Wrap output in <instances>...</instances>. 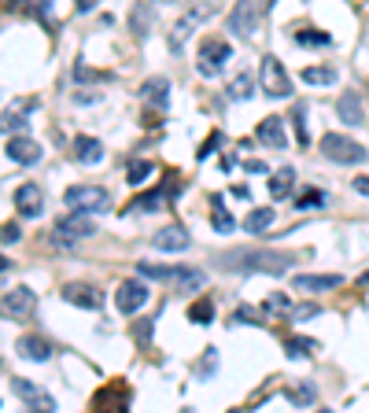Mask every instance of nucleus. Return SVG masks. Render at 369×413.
<instances>
[{
  "label": "nucleus",
  "instance_id": "obj_48",
  "mask_svg": "<svg viewBox=\"0 0 369 413\" xmlns=\"http://www.w3.org/2000/svg\"><path fill=\"white\" fill-rule=\"evenodd\" d=\"M248 173H270V166L263 159H248Z\"/></svg>",
  "mask_w": 369,
  "mask_h": 413
},
{
  "label": "nucleus",
  "instance_id": "obj_17",
  "mask_svg": "<svg viewBox=\"0 0 369 413\" xmlns=\"http://www.w3.org/2000/svg\"><path fill=\"white\" fill-rule=\"evenodd\" d=\"M188 244H192V236L181 225H166L151 236V248L156 251H188Z\"/></svg>",
  "mask_w": 369,
  "mask_h": 413
},
{
  "label": "nucleus",
  "instance_id": "obj_2",
  "mask_svg": "<svg viewBox=\"0 0 369 413\" xmlns=\"http://www.w3.org/2000/svg\"><path fill=\"white\" fill-rule=\"evenodd\" d=\"M63 203L71 210H81V214H103L111 207V195H107V188H100V185H74V188H67Z\"/></svg>",
  "mask_w": 369,
  "mask_h": 413
},
{
  "label": "nucleus",
  "instance_id": "obj_44",
  "mask_svg": "<svg viewBox=\"0 0 369 413\" xmlns=\"http://www.w3.org/2000/svg\"><path fill=\"white\" fill-rule=\"evenodd\" d=\"M30 8H34L37 19H45V23L52 19V0H30Z\"/></svg>",
  "mask_w": 369,
  "mask_h": 413
},
{
  "label": "nucleus",
  "instance_id": "obj_9",
  "mask_svg": "<svg viewBox=\"0 0 369 413\" xmlns=\"http://www.w3.org/2000/svg\"><path fill=\"white\" fill-rule=\"evenodd\" d=\"M258 19H263V0H236V8L229 15V30L236 37H251L258 30Z\"/></svg>",
  "mask_w": 369,
  "mask_h": 413
},
{
  "label": "nucleus",
  "instance_id": "obj_36",
  "mask_svg": "<svg viewBox=\"0 0 369 413\" xmlns=\"http://www.w3.org/2000/svg\"><path fill=\"white\" fill-rule=\"evenodd\" d=\"M214 369H218V351H214V347H207L203 358H200V365H196V377H200V380H211Z\"/></svg>",
  "mask_w": 369,
  "mask_h": 413
},
{
  "label": "nucleus",
  "instance_id": "obj_32",
  "mask_svg": "<svg viewBox=\"0 0 369 413\" xmlns=\"http://www.w3.org/2000/svg\"><path fill=\"white\" fill-rule=\"evenodd\" d=\"M188 321H192V325H211V321H214V302H211V299H196V302L188 307Z\"/></svg>",
  "mask_w": 369,
  "mask_h": 413
},
{
  "label": "nucleus",
  "instance_id": "obj_3",
  "mask_svg": "<svg viewBox=\"0 0 369 413\" xmlns=\"http://www.w3.org/2000/svg\"><path fill=\"white\" fill-rule=\"evenodd\" d=\"M229 59H233V45H229V41L207 37L203 45H200V52H196V71H200L203 78H214V74L226 71Z\"/></svg>",
  "mask_w": 369,
  "mask_h": 413
},
{
  "label": "nucleus",
  "instance_id": "obj_19",
  "mask_svg": "<svg viewBox=\"0 0 369 413\" xmlns=\"http://www.w3.org/2000/svg\"><path fill=\"white\" fill-rule=\"evenodd\" d=\"M141 100L148 107H156V111H166V103H170V81L166 78H151L141 85Z\"/></svg>",
  "mask_w": 369,
  "mask_h": 413
},
{
  "label": "nucleus",
  "instance_id": "obj_53",
  "mask_svg": "<svg viewBox=\"0 0 369 413\" xmlns=\"http://www.w3.org/2000/svg\"><path fill=\"white\" fill-rule=\"evenodd\" d=\"M8 266H11V262H8V258H4V255H0V273H4Z\"/></svg>",
  "mask_w": 369,
  "mask_h": 413
},
{
  "label": "nucleus",
  "instance_id": "obj_15",
  "mask_svg": "<svg viewBox=\"0 0 369 413\" xmlns=\"http://www.w3.org/2000/svg\"><path fill=\"white\" fill-rule=\"evenodd\" d=\"M96 409H129V387L122 380H111L107 387L96 391V399H93Z\"/></svg>",
  "mask_w": 369,
  "mask_h": 413
},
{
  "label": "nucleus",
  "instance_id": "obj_34",
  "mask_svg": "<svg viewBox=\"0 0 369 413\" xmlns=\"http://www.w3.org/2000/svg\"><path fill=\"white\" fill-rule=\"evenodd\" d=\"M299 78L307 85H336V71L333 67H307Z\"/></svg>",
  "mask_w": 369,
  "mask_h": 413
},
{
  "label": "nucleus",
  "instance_id": "obj_20",
  "mask_svg": "<svg viewBox=\"0 0 369 413\" xmlns=\"http://www.w3.org/2000/svg\"><path fill=\"white\" fill-rule=\"evenodd\" d=\"M15 351L23 355L26 362H49L52 358V343L45 336H23V340L15 343Z\"/></svg>",
  "mask_w": 369,
  "mask_h": 413
},
{
  "label": "nucleus",
  "instance_id": "obj_22",
  "mask_svg": "<svg viewBox=\"0 0 369 413\" xmlns=\"http://www.w3.org/2000/svg\"><path fill=\"white\" fill-rule=\"evenodd\" d=\"M71 155H74L78 163H85V166H93V163H100V159H103V144H100L96 137H74Z\"/></svg>",
  "mask_w": 369,
  "mask_h": 413
},
{
  "label": "nucleus",
  "instance_id": "obj_35",
  "mask_svg": "<svg viewBox=\"0 0 369 413\" xmlns=\"http://www.w3.org/2000/svg\"><path fill=\"white\" fill-rule=\"evenodd\" d=\"M151 170H156V166H151V159H137V163H129L126 181H129V185H144V181L151 178Z\"/></svg>",
  "mask_w": 369,
  "mask_h": 413
},
{
  "label": "nucleus",
  "instance_id": "obj_39",
  "mask_svg": "<svg viewBox=\"0 0 369 413\" xmlns=\"http://www.w3.org/2000/svg\"><path fill=\"white\" fill-rule=\"evenodd\" d=\"M292 118H295V129H299V144H303V148H310V129H307V111H303V107H295V111H292Z\"/></svg>",
  "mask_w": 369,
  "mask_h": 413
},
{
  "label": "nucleus",
  "instance_id": "obj_52",
  "mask_svg": "<svg viewBox=\"0 0 369 413\" xmlns=\"http://www.w3.org/2000/svg\"><path fill=\"white\" fill-rule=\"evenodd\" d=\"M358 285H362V288H369V270H365V273L358 277Z\"/></svg>",
  "mask_w": 369,
  "mask_h": 413
},
{
  "label": "nucleus",
  "instance_id": "obj_4",
  "mask_svg": "<svg viewBox=\"0 0 369 413\" xmlns=\"http://www.w3.org/2000/svg\"><path fill=\"white\" fill-rule=\"evenodd\" d=\"M141 270V277H156V280H170L178 292H192V288H203V270H188V266H181V270H166V266H156V262H141L137 266Z\"/></svg>",
  "mask_w": 369,
  "mask_h": 413
},
{
  "label": "nucleus",
  "instance_id": "obj_26",
  "mask_svg": "<svg viewBox=\"0 0 369 413\" xmlns=\"http://www.w3.org/2000/svg\"><path fill=\"white\" fill-rule=\"evenodd\" d=\"M273 218H277V214H273V207H255L251 214H248V218H244V229L248 233H266L270 225H273Z\"/></svg>",
  "mask_w": 369,
  "mask_h": 413
},
{
  "label": "nucleus",
  "instance_id": "obj_12",
  "mask_svg": "<svg viewBox=\"0 0 369 413\" xmlns=\"http://www.w3.org/2000/svg\"><path fill=\"white\" fill-rule=\"evenodd\" d=\"M15 210L23 214V218H41V214H45V192L37 185H19L15 188Z\"/></svg>",
  "mask_w": 369,
  "mask_h": 413
},
{
  "label": "nucleus",
  "instance_id": "obj_29",
  "mask_svg": "<svg viewBox=\"0 0 369 413\" xmlns=\"http://www.w3.org/2000/svg\"><path fill=\"white\" fill-rule=\"evenodd\" d=\"M163 200H170V192H163V188H156V192H144V195H137V200L126 207V214H133V210H137V214H148V210H156Z\"/></svg>",
  "mask_w": 369,
  "mask_h": 413
},
{
  "label": "nucleus",
  "instance_id": "obj_47",
  "mask_svg": "<svg viewBox=\"0 0 369 413\" xmlns=\"http://www.w3.org/2000/svg\"><path fill=\"white\" fill-rule=\"evenodd\" d=\"M318 314H321V307H314V302H303L295 310V317H318Z\"/></svg>",
  "mask_w": 369,
  "mask_h": 413
},
{
  "label": "nucleus",
  "instance_id": "obj_1",
  "mask_svg": "<svg viewBox=\"0 0 369 413\" xmlns=\"http://www.w3.org/2000/svg\"><path fill=\"white\" fill-rule=\"evenodd\" d=\"M222 266L233 273H273V277H280L288 270V255L263 251V248H233L222 255Z\"/></svg>",
  "mask_w": 369,
  "mask_h": 413
},
{
  "label": "nucleus",
  "instance_id": "obj_8",
  "mask_svg": "<svg viewBox=\"0 0 369 413\" xmlns=\"http://www.w3.org/2000/svg\"><path fill=\"white\" fill-rule=\"evenodd\" d=\"M34 310H37V295L26 285L11 288L4 299H0V317H8V321H26Z\"/></svg>",
  "mask_w": 369,
  "mask_h": 413
},
{
  "label": "nucleus",
  "instance_id": "obj_16",
  "mask_svg": "<svg viewBox=\"0 0 369 413\" xmlns=\"http://www.w3.org/2000/svg\"><path fill=\"white\" fill-rule=\"evenodd\" d=\"M8 159L19 163V166H34V163L41 159V144L30 141V137H23V133H15V137L8 141Z\"/></svg>",
  "mask_w": 369,
  "mask_h": 413
},
{
  "label": "nucleus",
  "instance_id": "obj_10",
  "mask_svg": "<svg viewBox=\"0 0 369 413\" xmlns=\"http://www.w3.org/2000/svg\"><path fill=\"white\" fill-rule=\"evenodd\" d=\"M211 11H214L211 4H196L192 11H185V15L178 19V23H173V30H170V49H173V52H181V49H185V37H188L192 30H196Z\"/></svg>",
  "mask_w": 369,
  "mask_h": 413
},
{
  "label": "nucleus",
  "instance_id": "obj_46",
  "mask_svg": "<svg viewBox=\"0 0 369 413\" xmlns=\"http://www.w3.org/2000/svg\"><path fill=\"white\" fill-rule=\"evenodd\" d=\"M218 144H226V137H222V133H211V137L203 141V148H200V159H207V155H211V151L218 148Z\"/></svg>",
  "mask_w": 369,
  "mask_h": 413
},
{
  "label": "nucleus",
  "instance_id": "obj_7",
  "mask_svg": "<svg viewBox=\"0 0 369 413\" xmlns=\"http://www.w3.org/2000/svg\"><path fill=\"white\" fill-rule=\"evenodd\" d=\"M89 236H96V225L85 218L81 210H71L67 218L56 222V244H59V248H71V244H78V240H89Z\"/></svg>",
  "mask_w": 369,
  "mask_h": 413
},
{
  "label": "nucleus",
  "instance_id": "obj_33",
  "mask_svg": "<svg viewBox=\"0 0 369 413\" xmlns=\"http://www.w3.org/2000/svg\"><path fill=\"white\" fill-rule=\"evenodd\" d=\"M295 207H299V210H321V207H325V192H321V188H303V192L295 195Z\"/></svg>",
  "mask_w": 369,
  "mask_h": 413
},
{
  "label": "nucleus",
  "instance_id": "obj_31",
  "mask_svg": "<svg viewBox=\"0 0 369 413\" xmlns=\"http://www.w3.org/2000/svg\"><path fill=\"white\" fill-rule=\"evenodd\" d=\"M226 93H229V100H251L255 96V78L251 74H236Z\"/></svg>",
  "mask_w": 369,
  "mask_h": 413
},
{
  "label": "nucleus",
  "instance_id": "obj_14",
  "mask_svg": "<svg viewBox=\"0 0 369 413\" xmlns=\"http://www.w3.org/2000/svg\"><path fill=\"white\" fill-rule=\"evenodd\" d=\"M255 141L263 144V148H288V133H285V122H280V115H270V118L258 122Z\"/></svg>",
  "mask_w": 369,
  "mask_h": 413
},
{
  "label": "nucleus",
  "instance_id": "obj_6",
  "mask_svg": "<svg viewBox=\"0 0 369 413\" xmlns=\"http://www.w3.org/2000/svg\"><path fill=\"white\" fill-rule=\"evenodd\" d=\"M258 85H263V93L273 96V100H288L292 96V78H288L285 67H280L277 56H263V74H258Z\"/></svg>",
  "mask_w": 369,
  "mask_h": 413
},
{
  "label": "nucleus",
  "instance_id": "obj_45",
  "mask_svg": "<svg viewBox=\"0 0 369 413\" xmlns=\"http://www.w3.org/2000/svg\"><path fill=\"white\" fill-rule=\"evenodd\" d=\"M133 336H137V343H141V347H148V343H151V321H137Z\"/></svg>",
  "mask_w": 369,
  "mask_h": 413
},
{
  "label": "nucleus",
  "instance_id": "obj_42",
  "mask_svg": "<svg viewBox=\"0 0 369 413\" xmlns=\"http://www.w3.org/2000/svg\"><path fill=\"white\" fill-rule=\"evenodd\" d=\"M19 236H23V229H19L15 222L0 225V244H19Z\"/></svg>",
  "mask_w": 369,
  "mask_h": 413
},
{
  "label": "nucleus",
  "instance_id": "obj_41",
  "mask_svg": "<svg viewBox=\"0 0 369 413\" xmlns=\"http://www.w3.org/2000/svg\"><path fill=\"white\" fill-rule=\"evenodd\" d=\"M295 41H299V45H329V34H321V30H299Z\"/></svg>",
  "mask_w": 369,
  "mask_h": 413
},
{
  "label": "nucleus",
  "instance_id": "obj_23",
  "mask_svg": "<svg viewBox=\"0 0 369 413\" xmlns=\"http://www.w3.org/2000/svg\"><path fill=\"white\" fill-rule=\"evenodd\" d=\"M292 285H295L299 292H325V288H336L340 277H336V273H299Z\"/></svg>",
  "mask_w": 369,
  "mask_h": 413
},
{
  "label": "nucleus",
  "instance_id": "obj_30",
  "mask_svg": "<svg viewBox=\"0 0 369 413\" xmlns=\"http://www.w3.org/2000/svg\"><path fill=\"white\" fill-rule=\"evenodd\" d=\"M285 351H288L292 358H310V355L318 351V343H314L310 336H288V340H285Z\"/></svg>",
  "mask_w": 369,
  "mask_h": 413
},
{
  "label": "nucleus",
  "instance_id": "obj_5",
  "mask_svg": "<svg viewBox=\"0 0 369 413\" xmlns=\"http://www.w3.org/2000/svg\"><path fill=\"white\" fill-rule=\"evenodd\" d=\"M321 155L340 163V166H355V163H365V148L358 141H351V137L329 133V137H321Z\"/></svg>",
  "mask_w": 369,
  "mask_h": 413
},
{
  "label": "nucleus",
  "instance_id": "obj_24",
  "mask_svg": "<svg viewBox=\"0 0 369 413\" xmlns=\"http://www.w3.org/2000/svg\"><path fill=\"white\" fill-rule=\"evenodd\" d=\"M336 111H340V118H343L347 126H362V100H358V93L347 89V93L340 96V103H336Z\"/></svg>",
  "mask_w": 369,
  "mask_h": 413
},
{
  "label": "nucleus",
  "instance_id": "obj_18",
  "mask_svg": "<svg viewBox=\"0 0 369 413\" xmlns=\"http://www.w3.org/2000/svg\"><path fill=\"white\" fill-rule=\"evenodd\" d=\"M30 111H34V100H19L8 107V115L0 118V133H23L30 126Z\"/></svg>",
  "mask_w": 369,
  "mask_h": 413
},
{
  "label": "nucleus",
  "instance_id": "obj_50",
  "mask_svg": "<svg viewBox=\"0 0 369 413\" xmlns=\"http://www.w3.org/2000/svg\"><path fill=\"white\" fill-rule=\"evenodd\" d=\"M233 195H236V200H251V188H248V185H236Z\"/></svg>",
  "mask_w": 369,
  "mask_h": 413
},
{
  "label": "nucleus",
  "instance_id": "obj_37",
  "mask_svg": "<svg viewBox=\"0 0 369 413\" xmlns=\"http://www.w3.org/2000/svg\"><path fill=\"white\" fill-rule=\"evenodd\" d=\"M211 225L214 229H218V233H233V214L218 203V200H214V214H211Z\"/></svg>",
  "mask_w": 369,
  "mask_h": 413
},
{
  "label": "nucleus",
  "instance_id": "obj_40",
  "mask_svg": "<svg viewBox=\"0 0 369 413\" xmlns=\"http://www.w3.org/2000/svg\"><path fill=\"white\" fill-rule=\"evenodd\" d=\"M236 325H263V310H255V307H241L233 314Z\"/></svg>",
  "mask_w": 369,
  "mask_h": 413
},
{
  "label": "nucleus",
  "instance_id": "obj_38",
  "mask_svg": "<svg viewBox=\"0 0 369 413\" xmlns=\"http://www.w3.org/2000/svg\"><path fill=\"white\" fill-rule=\"evenodd\" d=\"M111 74H103V71H89L85 63H74V81L81 85V81H107Z\"/></svg>",
  "mask_w": 369,
  "mask_h": 413
},
{
  "label": "nucleus",
  "instance_id": "obj_49",
  "mask_svg": "<svg viewBox=\"0 0 369 413\" xmlns=\"http://www.w3.org/2000/svg\"><path fill=\"white\" fill-rule=\"evenodd\" d=\"M96 4H100V0H74V8H78V11H93Z\"/></svg>",
  "mask_w": 369,
  "mask_h": 413
},
{
  "label": "nucleus",
  "instance_id": "obj_11",
  "mask_svg": "<svg viewBox=\"0 0 369 413\" xmlns=\"http://www.w3.org/2000/svg\"><path fill=\"white\" fill-rule=\"evenodd\" d=\"M11 391H15V399H23L30 409H45V413H52V409H56V399L49 395V391H41L34 380L15 377V380H11Z\"/></svg>",
  "mask_w": 369,
  "mask_h": 413
},
{
  "label": "nucleus",
  "instance_id": "obj_27",
  "mask_svg": "<svg viewBox=\"0 0 369 413\" xmlns=\"http://www.w3.org/2000/svg\"><path fill=\"white\" fill-rule=\"evenodd\" d=\"M151 19H156V11H151V4L144 0V4H133V11H129V26L137 30V37H148Z\"/></svg>",
  "mask_w": 369,
  "mask_h": 413
},
{
  "label": "nucleus",
  "instance_id": "obj_28",
  "mask_svg": "<svg viewBox=\"0 0 369 413\" xmlns=\"http://www.w3.org/2000/svg\"><path fill=\"white\" fill-rule=\"evenodd\" d=\"M292 185H295V170L292 166L277 170L273 178H270V195H273V200H285V195L292 192Z\"/></svg>",
  "mask_w": 369,
  "mask_h": 413
},
{
  "label": "nucleus",
  "instance_id": "obj_21",
  "mask_svg": "<svg viewBox=\"0 0 369 413\" xmlns=\"http://www.w3.org/2000/svg\"><path fill=\"white\" fill-rule=\"evenodd\" d=\"M63 299L71 307H81V310H100V292H93L89 285H67L63 288Z\"/></svg>",
  "mask_w": 369,
  "mask_h": 413
},
{
  "label": "nucleus",
  "instance_id": "obj_25",
  "mask_svg": "<svg viewBox=\"0 0 369 413\" xmlns=\"http://www.w3.org/2000/svg\"><path fill=\"white\" fill-rule=\"evenodd\" d=\"M285 399H288L292 406H314V399H318V387H314L310 380L288 384V387H285Z\"/></svg>",
  "mask_w": 369,
  "mask_h": 413
},
{
  "label": "nucleus",
  "instance_id": "obj_13",
  "mask_svg": "<svg viewBox=\"0 0 369 413\" xmlns=\"http://www.w3.org/2000/svg\"><path fill=\"white\" fill-rule=\"evenodd\" d=\"M115 302H118L122 314H137L144 302H148V285H144V280H122Z\"/></svg>",
  "mask_w": 369,
  "mask_h": 413
},
{
  "label": "nucleus",
  "instance_id": "obj_51",
  "mask_svg": "<svg viewBox=\"0 0 369 413\" xmlns=\"http://www.w3.org/2000/svg\"><path fill=\"white\" fill-rule=\"evenodd\" d=\"M355 192H362V195H369V178H355Z\"/></svg>",
  "mask_w": 369,
  "mask_h": 413
},
{
  "label": "nucleus",
  "instance_id": "obj_43",
  "mask_svg": "<svg viewBox=\"0 0 369 413\" xmlns=\"http://www.w3.org/2000/svg\"><path fill=\"white\" fill-rule=\"evenodd\" d=\"M292 307V302H288V295H270L266 302H263V310L266 314H277V310H288Z\"/></svg>",
  "mask_w": 369,
  "mask_h": 413
}]
</instances>
